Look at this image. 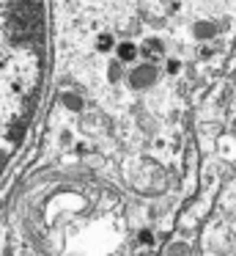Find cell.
<instances>
[{
  "label": "cell",
  "mask_w": 236,
  "mask_h": 256,
  "mask_svg": "<svg viewBox=\"0 0 236 256\" xmlns=\"http://www.w3.org/2000/svg\"><path fill=\"white\" fill-rule=\"evenodd\" d=\"M47 64L41 0H0V168L30 127Z\"/></svg>",
  "instance_id": "6da1fadb"
},
{
  "label": "cell",
  "mask_w": 236,
  "mask_h": 256,
  "mask_svg": "<svg viewBox=\"0 0 236 256\" xmlns=\"http://www.w3.org/2000/svg\"><path fill=\"white\" fill-rule=\"evenodd\" d=\"M157 80V66L154 64H140V66H135L129 72V86L135 91H143V88H148V86Z\"/></svg>",
  "instance_id": "7a4b0ae2"
},
{
  "label": "cell",
  "mask_w": 236,
  "mask_h": 256,
  "mask_svg": "<svg viewBox=\"0 0 236 256\" xmlns=\"http://www.w3.org/2000/svg\"><path fill=\"white\" fill-rule=\"evenodd\" d=\"M137 56H140V47H137L135 42H118V44H115V58H118L121 64L137 61Z\"/></svg>",
  "instance_id": "3957f363"
},
{
  "label": "cell",
  "mask_w": 236,
  "mask_h": 256,
  "mask_svg": "<svg viewBox=\"0 0 236 256\" xmlns=\"http://www.w3.org/2000/svg\"><path fill=\"white\" fill-rule=\"evenodd\" d=\"M165 47H162V39H157V36H148L146 42L140 44V56L151 58V56H162Z\"/></svg>",
  "instance_id": "277c9868"
},
{
  "label": "cell",
  "mask_w": 236,
  "mask_h": 256,
  "mask_svg": "<svg viewBox=\"0 0 236 256\" xmlns=\"http://www.w3.org/2000/svg\"><path fill=\"white\" fill-rule=\"evenodd\" d=\"M168 256H192L190 242H184V240H173V242L168 245Z\"/></svg>",
  "instance_id": "5b68a950"
},
{
  "label": "cell",
  "mask_w": 236,
  "mask_h": 256,
  "mask_svg": "<svg viewBox=\"0 0 236 256\" xmlns=\"http://www.w3.org/2000/svg\"><path fill=\"white\" fill-rule=\"evenodd\" d=\"M217 34V25L214 22H198L195 25V36L198 39H209V36H214Z\"/></svg>",
  "instance_id": "8992f818"
},
{
  "label": "cell",
  "mask_w": 236,
  "mask_h": 256,
  "mask_svg": "<svg viewBox=\"0 0 236 256\" xmlns=\"http://www.w3.org/2000/svg\"><path fill=\"white\" fill-rule=\"evenodd\" d=\"M99 50H102V52H107V50H115V39H113L110 34L99 36Z\"/></svg>",
  "instance_id": "52a82bcc"
},
{
  "label": "cell",
  "mask_w": 236,
  "mask_h": 256,
  "mask_svg": "<svg viewBox=\"0 0 236 256\" xmlns=\"http://www.w3.org/2000/svg\"><path fill=\"white\" fill-rule=\"evenodd\" d=\"M165 69H168V74H179L181 72V61L179 58H168V61H165Z\"/></svg>",
  "instance_id": "ba28073f"
},
{
  "label": "cell",
  "mask_w": 236,
  "mask_h": 256,
  "mask_svg": "<svg viewBox=\"0 0 236 256\" xmlns=\"http://www.w3.org/2000/svg\"><path fill=\"white\" fill-rule=\"evenodd\" d=\"M140 242L143 245H154V242H157V237H154L151 228H143V232H140Z\"/></svg>",
  "instance_id": "9c48e42d"
},
{
  "label": "cell",
  "mask_w": 236,
  "mask_h": 256,
  "mask_svg": "<svg viewBox=\"0 0 236 256\" xmlns=\"http://www.w3.org/2000/svg\"><path fill=\"white\" fill-rule=\"evenodd\" d=\"M0 237H3V223H0Z\"/></svg>",
  "instance_id": "30bf717a"
}]
</instances>
